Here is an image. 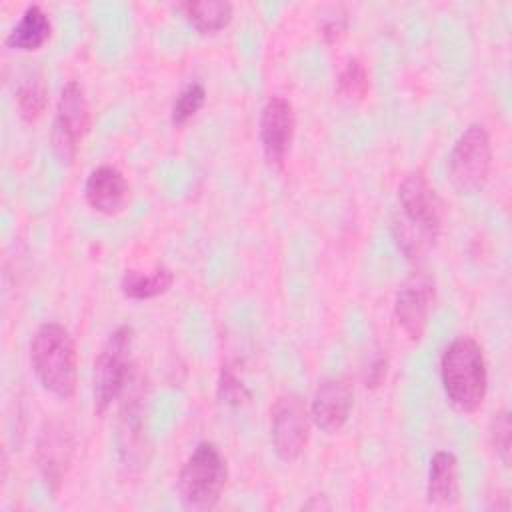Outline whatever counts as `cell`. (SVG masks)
I'll use <instances>...</instances> for the list:
<instances>
[{"mask_svg":"<svg viewBox=\"0 0 512 512\" xmlns=\"http://www.w3.org/2000/svg\"><path fill=\"white\" fill-rule=\"evenodd\" d=\"M398 202L400 216L392 222L394 238L410 260H418L442 232L444 204L420 170L404 176L398 186Z\"/></svg>","mask_w":512,"mask_h":512,"instance_id":"6da1fadb","label":"cell"},{"mask_svg":"<svg viewBox=\"0 0 512 512\" xmlns=\"http://www.w3.org/2000/svg\"><path fill=\"white\" fill-rule=\"evenodd\" d=\"M440 378L446 400L462 414L476 412L488 392V368L482 346L472 336L448 344L440 358Z\"/></svg>","mask_w":512,"mask_h":512,"instance_id":"7a4b0ae2","label":"cell"},{"mask_svg":"<svg viewBox=\"0 0 512 512\" xmlns=\"http://www.w3.org/2000/svg\"><path fill=\"white\" fill-rule=\"evenodd\" d=\"M32 370L50 394L66 400L76 392L78 356L70 332L58 322L38 326L30 342Z\"/></svg>","mask_w":512,"mask_h":512,"instance_id":"3957f363","label":"cell"},{"mask_svg":"<svg viewBox=\"0 0 512 512\" xmlns=\"http://www.w3.org/2000/svg\"><path fill=\"white\" fill-rule=\"evenodd\" d=\"M228 480V464L212 442H200L186 458L178 474V492L184 508L212 510L222 498Z\"/></svg>","mask_w":512,"mask_h":512,"instance_id":"277c9868","label":"cell"},{"mask_svg":"<svg viewBox=\"0 0 512 512\" xmlns=\"http://www.w3.org/2000/svg\"><path fill=\"white\" fill-rule=\"evenodd\" d=\"M134 330L128 324L118 326L104 346L100 348L94 362V408L104 414L110 404L126 390L134 376L132 366Z\"/></svg>","mask_w":512,"mask_h":512,"instance_id":"5b68a950","label":"cell"},{"mask_svg":"<svg viewBox=\"0 0 512 512\" xmlns=\"http://www.w3.org/2000/svg\"><path fill=\"white\" fill-rule=\"evenodd\" d=\"M492 144L482 124H470L456 138L448 156V178L458 194H478L488 182Z\"/></svg>","mask_w":512,"mask_h":512,"instance_id":"8992f818","label":"cell"},{"mask_svg":"<svg viewBox=\"0 0 512 512\" xmlns=\"http://www.w3.org/2000/svg\"><path fill=\"white\" fill-rule=\"evenodd\" d=\"M90 128V106L86 100L84 88L70 80L64 84L56 114L52 122V150L62 162H72L78 154L80 142L84 140L86 132Z\"/></svg>","mask_w":512,"mask_h":512,"instance_id":"52a82bcc","label":"cell"},{"mask_svg":"<svg viewBox=\"0 0 512 512\" xmlns=\"http://www.w3.org/2000/svg\"><path fill=\"white\" fill-rule=\"evenodd\" d=\"M310 412L298 394H282L272 406V446L280 460L294 462L310 440Z\"/></svg>","mask_w":512,"mask_h":512,"instance_id":"ba28073f","label":"cell"},{"mask_svg":"<svg viewBox=\"0 0 512 512\" xmlns=\"http://www.w3.org/2000/svg\"><path fill=\"white\" fill-rule=\"evenodd\" d=\"M76 450V440L72 430L60 422V420H50L44 422L38 440H36V450H34V462L44 478L46 486L52 492H58L74 458Z\"/></svg>","mask_w":512,"mask_h":512,"instance_id":"9c48e42d","label":"cell"},{"mask_svg":"<svg viewBox=\"0 0 512 512\" xmlns=\"http://www.w3.org/2000/svg\"><path fill=\"white\" fill-rule=\"evenodd\" d=\"M118 456H120L122 468L128 474H138L148 464L150 444H148V434L144 424L140 384L134 386V392L128 394V400L122 404V410H120Z\"/></svg>","mask_w":512,"mask_h":512,"instance_id":"30bf717a","label":"cell"},{"mask_svg":"<svg viewBox=\"0 0 512 512\" xmlns=\"http://www.w3.org/2000/svg\"><path fill=\"white\" fill-rule=\"evenodd\" d=\"M294 136V108L284 96H270L260 112V144L266 160L282 166Z\"/></svg>","mask_w":512,"mask_h":512,"instance_id":"8fae6325","label":"cell"},{"mask_svg":"<svg viewBox=\"0 0 512 512\" xmlns=\"http://www.w3.org/2000/svg\"><path fill=\"white\" fill-rule=\"evenodd\" d=\"M432 298H434V286H432V280L424 274H412L396 294L394 316L402 332L412 342H418L426 330Z\"/></svg>","mask_w":512,"mask_h":512,"instance_id":"7c38bea8","label":"cell"},{"mask_svg":"<svg viewBox=\"0 0 512 512\" xmlns=\"http://www.w3.org/2000/svg\"><path fill=\"white\" fill-rule=\"evenodd\" d=\"M354 406V390L344 378L324 380L312 400L310 418L326 434L344 428Z\"/></svg>","mask_w":512,"mask_h":512,"instance_id":"4fadbf2b","label":"cell"},{"mask_svg":"<svg viewBox=\"0 0 512 512\" xmlns=\"http://www.w3.org/2000/svg\"><path fill=\"white\" fill-rule=\"evenodd\" d=\"M84 198L98 214L114 216L130 202V182L118 168L102 164L88 174Z\"/></svg>","mask_w":512,"mask_h":512,"instance_id":"5bb4252c","label":"cell"},{"mask_svg":"<svg viewBox=\"0 0 512 512\" xmlns=\"http://www.w3.org/2000/svg\"><path fill=\"white\" fill-rule=\"evenodd\" d=\"M458 460L452 452L438 450L428 468L426 500L434 506H452L458 500Z\"/></svg>","mask_w":512,"mask_h":512,"instance_id":"9a60e30c","label":"cell"},{"mask_svg":"<svg viewBox=\"0 0 512 512\" xmlns=\"http://www.w3.org/2000/svg\"><path fill=\"white\" fill-rule=\"evenodd\" d=\"M50 32L52 24L48 14L38 4H32L22 12L18 24L8 32L4 42L12 50L34 52L44 46V42L50 38Z\"/></svg>","mask_w":512,"mask_h":512,"instance_id":"2e32d148","label":"cell"},{"mask_svg":"<svg viewBox=\"0 0 512 512\" xmlns=\"http://www.w3.org/2000/svg\"><path fill=\"white\" fill-rule=\"evenodd\" d=\"M174 274L166 266H156L152 272L126 270L120 280V290L130 300H150L170 290Z\"/></svg>","mask_w":512,"mask_h":512,"instance_id":"e0dca14e","label":"cell"},{"mask_svg":"<svg viewBox=\"0 0 512 512\" xmlns=\"http://www.w3.org/2000/svg\"><path fill=\"white\" fill-rule=\"evenodd\" d=\"M186 20L202 34H212L228 26L232 20V4L224 0H204V2H184L180 4Z\"/></svg>","mask_w":512,"mask_h":512,"instance_id":"ac0fdd59","label":"cell"},{"mask_svg":"<svg viewBox=\"0 0 512 512\" xmlns=\"http://www.w3.org/2000/svg\"><path fill=\"white\" fill-rule=\"evenodd\" d=\"M16 104L20 110V116L28 122H34L42 116L48 104V90L42 78H30L22 82L16 90Z\"/></svg>","mask_w":512,"mask_h":512,"instance_id":"d6986e66","label":"cell"},{"mask_svg":"<svg viewBox=\"0 0 512 512\" xmlns=\"http://www.w3.org/2000/svg\"><path fill=\"white\" fill-rule=\"evenodd\" d=\"M338 92L348 100H364L370 90V74L362 60L350 58L338 74Z\"/></svg>","mask_w":512,"mask_h":512,"instance_id":"ffe728a7","label":"cell"},{"mask_svg":"<svg viewBox=\"0 0 512 512\" xmlns=\"http://www.w3.org/2000/svg\"><path fill=\"white\" fill-rule=\"evenodd\" d=\"M204 102H206V90L200 82H190L188 86H184L174 98V104L170 110L172 124L184 126L188 120H192L200 112Z\"/></svg>","mask_w":512,"mask_h":512,"instance_id":"44dd1931","label":"cell"},{"mask_svg":"<svg viewBox=\"0 0 512 512\" xmlns=\"http://www.w3.org/2000/svg\"><path fill=\"white\" fill-rule=\"evenodd\" d=\"M218 396L224 404L228 406H242L244 402L250 400V392L244 386V382L234 374L230 366H222L220 370V380H218Z\"/></svg>","mask_w":512,"mask_h":512,"instance_id":"7402d4cb","label":"cell"},{"mask_svg":"<svg viewBox=\"0 0 512 512\" xmlns=\"http://www.w3.org/2000/svg\"><path fill=\"white\" fill-rule=\"evenodd\" d=\"M510 434H512L510 414H508V410H498L490 424V438H492V446H494L498 458L504 464L510 462Z\"/></svg>","mask_w":512,"mask_h":512,"instance_id":"603a6c76","label":"cell"},{"mask_svg":"<svg viewBox=\"0 0 512 512\" xmlns=\"http://www.w3.org/2000/svg\"><path fill=\"white\" fill-rule=\"evenodd\" d=\"M386 372H388V362H386L384 356H378V358L370 364V368H368V372H366V378H364L366 388L374 390V388L382 386L384 380H386Z\"/></svg>","mask_w":512,"mask_h":512,"instance_id":"cb8c5ba5","label":"cell"},{"mask_svg":"<svg viewBox=\"0 0 512 512\" xmlns=\"http://www.w3.org/2000/svg\"><path fill=\"white\" fill-rule=\"evenodd\" d=\"M346 30V18L344 16H336V18H330L324 22L322 26V36L326 42H334L342 36V32Z\"/></svg>","mask_w":512,"mask_h":512,"instance_id":"d4e9b609","label":"cell"}]
</instances>
